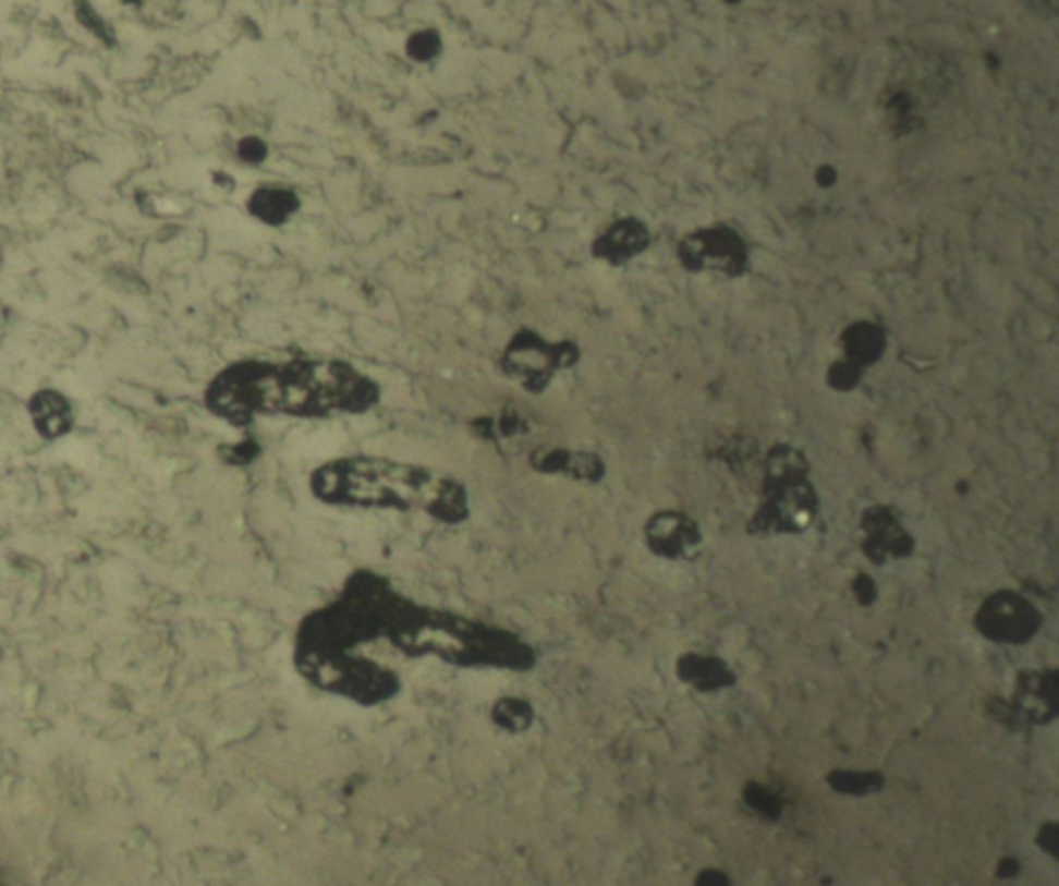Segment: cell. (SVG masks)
I'll use <instances>...</instances> for the list:
<instances>
[{
	"label": "cell",
	"instance_id": "1",
	"mask_svg": "<svg viewBox=\"0 0 1059 886\" xmlns=\"http://www.w3.org/2000/svg\"><path fill=\"white\" fill-rule=\"evenodd\" d=\"M205 398L218 416L243 425L257 414L365 413L379 400V388L365 373L340 361H245L220 373Z\"/></svg>",
	"mask_w": 1059,
	"mask_h": 886
},
{
	"label": "cell",
	"instance_id": "2",
	"mask_svg": "<svg viewBox=\"0 0 1059 886\" xmlns=\"http://www.w3.org/2000/svg\"><path fill=\"white\" fill-rule=\"evenodd\" d=\"M313 497L329 508L416 512L458 524L470 515L466 487L423 464L381 456H342L319 464L308 478Z\"/></svg>",
	"mask_w": 1059,
	"mask_h": 886
},
{
	"label": "cell",
	"instance_id": "3",
	"mask_svg": "<svg viewBox=\"0 0 1059 886\" xmlns=\"http://www.w3.org/2000/svg\"><path fill=\"white\" fill-rule=\"evenodd\" d=\"M817 495L807 478V460L791 446H776L764 464V499L750 524L759 536L799 535L814 524Z\"/></svg>",
	"mask_w": 1059,
	"mask_h": 886
},
{
	"label": "cell",
	"instance_id": "4",
	"mask_svg": "<svg viewBox=\"0 0 1059 886\" xmlns=\"http://www.w3.org/2000/svg\"><path fill=\"white\" fill-rule=\"evenodd\" d=\"M975 626L985 639L999 644H1024L1039 632L1040 616L1028 598L999 591L978 607Z\"/></svg>",
	"mask_w": 1059,
	"mask_h": 886
},
{
	"label": "cell",
	"instance_id": "5",
	"mask_svg": "<svg viewBox=\"0 0 1059 886\" xmlns=\"http://www.w3.org/2000/svg\"><path fill=\"white\" fill-rule=\"evenodd\" d=\"M575 359V349L561 342V344H549L540 336L522 331L518 333L508 347L503 363L506 369L522 379L532 390H540L552 373L559 367L570 365Z\"/></svg>",
	"mask_w": 1059,
	"mask_h": 886
},
{
	"label": "cell",
	"instance_id": "6",
	"mask_svg": "<svg viewBox=\"0 0 1059 886\" xmlns=\"http://www.w3.org/2000/svg\"><path fill=\"white\" fill-rule=\"evenodd\" d=\"M681 259L692 269H725L727 274L741 271L745 264V248L739 236L727 228L697 232L681 245Z\"/></svg>",
	"mask_w": 1059,
	"mask_h": 886
},
{
	"label": "cell",
	"instance_id": "7",
	"mask_svg": "<svg viewBox=\"0 0 1059 886\" xmlns=\"http://www.w3.org/2000/svg\"><path fill=\"white\" fill-rule=\"evenodd\" d=\"M644 538L654 556L665 559H685L702 545L697 522L679 510H662L648 518Z\"/></svg>",
	"mask_w": 1059,
	"mask_h": 886
},
{
	"label": "cell",
	"instance_id": "8",
	"mask_svg": "<svg viewBox=\"0 0 1059 886\" xmlns=\"http://www.w3.org/2000/svg\"><path fill=\"white\" fill-rule=\"evenodd\" d=\"M863 529V551L877 566L888 559H898L913 554V536L904 531L894 512L884 506L869 508L861 518Z\"/></svg>",
	"mask_w": 1059,
	"mask_h": 886
},
{
	"label": "cell",
	"instance_id": "9",
	"mask_svg": "<svg viewBox=\"0 0 1059 886\" xmlns=\"http://www.w3.org/2000/svg\"><path fill=\"white\" fill-rule=\"evenodd\" d=\"M1058 673L1054 669L1022 671L1014 690V713L1031 723H1051L1058 715Z\"/></svg>",
	"mask_w": 1059,
	"mask_h": 886
},
{
	"label": "cell",
	"instance_id": "10",
	"mask_svg": "<svg viewBox=\"0 0 1059 886\" xmlns=\"http://www.w3.org/2000/svg\"><path fill=\"white\" fill-rule=\"evenodd\" d=\"M677 676L699 692H716L734 683L733 669L725 660L695 653L677 660Z\"/></svg>",
	"mask_w": 1059,
	"mask_h": 886
},
{
	"label": "cell",
	"instance_id": "11",
	"mask_svg": "<svg viewBox=\"0 0 1059 886\" xmlns=\"http://www.w3.org/2000/svg\"><path fill=\"white\" fill-rule=\"evenodd\" d=\"M534 469L540 473L565 474L577 481H598L605 474V464L598 456L570 450H549L534 453Z\"/></svg>",
	"mask_w": 1059,
	"mask_h": 886
},
{
	"label": "cell",
	"instance_id": "12",
	"mask_svg": "<svg viewBox=\"0 0 1059 886\" xmlns=\"http://www.w3.org/2000/svg\"><path fill=\"white\" fill-rule=\"evenodd\" d=\"M648 245V232L635 220H623L609 228L594 245V253L600 259L621 264L640 253Z\"/></svg>",
	"mask_w": 1059,
	"mask_h": 886
},
{
	"label": "cell",
	"instance_id": "13",
	"mask_svg": "<svg viewBox=\"0 0 1059 886\" xmlns=\"http://www.w3.org/2000/svg\"><path fill=\"white\" fill-rule=\"evenodd\" d=\"M32 416L44 437L54 439L71 429V406L66 398L52 390L36 393L32 400Z\"/></svg>",
	"mask_w": 1059,
	"mask_h": 886
},
{
	"label": "cell",
	"instance_id": "14",
	"mask_svg": "<svg viewBox=\"0 0 1059 886\" xmlns=\"http://www.w3.org/2000/svg\"><path fill=\"white\" fill-rule=\"evenodd\" d=\"M248 209H251V214L255 218L264 220L265 224L278 227V224L285 222L299 209V199L288 189L264 186V189H257L251 195Z\"/></svg>",
	"mask_w": 1059,
	"mask_h": 886
},
{
	"label": "cell",
	"instance_id": "15",
	"mask_svg": "<svg viewBox=\"0 0 1059 886\" xmlns=\"http://www.w3.org/2000/svg\"><path fill=\"white\" fill-rule=\"evenodd\" d=\"M842 344L847 351V361L861 369L876 363L884 352L886 340L884 333L874 326L856 324L842 336Z\"/></svg>",
	"mask_w": 1059,
	"mask_h": 886
},
{
	"label": "cell",
	"instance_id": "16",
	"mask_svg": "<svg viewBox=\"0 0 1059 886\" xmlns=\"http://www.w3.org/2000/svg\"><path fill=\"white\" fill-rule=\"evenodd\" d=\"M828 784L838 793L867 796L881 789L884 777L876 770H835L828 775Z\"/></svg>",
	"mask_w": 1059,
	"mask_h": 886
},
{
	"label": "cell",
	"instance_id": "17",
	"mask_svg": "<svg viewBox=\"0 0 1059 886\" xmlns=\"http://www.w3.org/2000/svg\"><path fill=\"white\" fill-rule=\"evenodd\" d=\"M747 805L764 818H778L782 812V800L768 785L750 784L743 789Z\"/></svg>",
	"mask_w": 1059,
	"mask_h": 886
},
{
	"label": "cell",
	"instance_id": "18",
	"mask_svg": "<svg viewBox=\"0 0 1059 886\" xmlns=\"http://www.w3.org/2000/svg\"><path fill=\"white\" fill-rule=\"evenodd\" d=\"M495 721L506 729H524L532 721V708L518 699H503L495 706Z\"/></svg>",
	"mask_w": 1059,
	"mask_h": 886
},
{
	"label": "cell",
	"instance_id": "19",
	"mask_svg": "<svg viewBox=\"0 0 1059 886\" xmlns=\"http://www.w3.org/2000/svg\"><path fill=\"white\" fill-rule=\"evenodd\" d=\"M441 52V38L435 32H418L407 41V54L414 61H430Z\"/></svg>",
	"mask_w": 1059,
	"mask_h": 886
},
{
	"label": "cell",
	"instance_id": "20",
	"mask_svg": "<svg viewBox=\"0 0 1059 886\" xmlns=\"http://www.w3.org/2000/svg\"><path fill=\"white\" fill-rule=\"evenodd\" d=\"M859 367L851 365L849 361H842V363H836L835 367L828 373V381L838 388V390H851L859 381Z\"/></svg>",
	"mask_w": 1059,
	"mask_h": 886
},
{
	"label": "cell",
	"instance_id": "21",
	"mask_svg": "<svg viewBox=\"0 0 1059 886\" xmlns=\"http://www.w3.org/2000/svg\"><path fill=\"white\" fill-rule=\"evenodd\" d=\"M239 151H241V156H243L245 160H248V162H261V160L265 158V154H267V147H265L261 139L251 137V139H245L243 144L239 145Z\"/></svg>",
	"mask_w": 1059,
	"mask_h": 886
},
{
	"label": "cell",
	"instance_id": "22",
	"mask_svg": "<svg viewBox=\"0 0 1059 886\" xmlns=\"http://www.w3.org/2000/svg\"><path fill=\"white\" fill-rule=\"evenodd\" d=\"M695 886H731V881L725 872H720L716 867H706L697 874Z\"/></svg>",
	"mask_w": 1059,
	"mask_h": 886
},
{
	"label": "cell",
	"instance_id": "23",
	"mask_svg": "<svg viewBox=\"0 0 1059 886\" xmlns=\"http://www.w3.org/2000/svg\"><path fill=\"white\" fill-rule=\"evenodd\" d=\"M1039 847L1045 849L1049 855H1058V825L1047 823L1040 828Z\"/></svg>",
	"mask_w": 1059,
	"mask_h": 886
},
{
	"label": "cell",
	"instance_id": "24",
	"mask_svg": "<svg viewBox=\"0 0 1059 886\" xmlns=\"http://www.w3.org/2000/svg\"><path fill=\"white\" fill-rule=\"evenodd\" d=\"M855 595L859 603H874L877 597L876 586L869 576H859L855 580Z\"/></svg>",
	"mask_w": 1059,
	"mask_h": 886
},
{
	"label": "cell",
	"instance_id": "25",
	"mask_svg": "<svg viewBox=\"0 0 1059 886\" xmlns=\"http://www.w3.org/2000/svg\"><path fill=\"white\" fill-rule=\"evenodd\" d=\"M1019 870L1020 866L1017 860H1003V862L999 864L998 874L999 876H1003V878H1008V876H1014Z\"/></svg>",
	"mask_w": 1059,
	"mask_h": 886
}]
</instances>
